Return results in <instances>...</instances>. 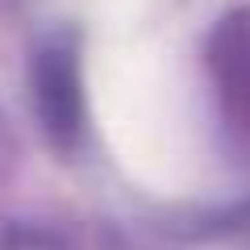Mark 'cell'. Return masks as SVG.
Wrapping results in <instances>:
<instances>
[{"mask_svg": "<svg viewBox=\"0 0 250 250\" xmlns=\"http://www.w3.org/2000/svg\"><path fill=\"white\" fill-rule=\"evenodd\" d=\"M88 113L117 167L154 196H179L205 167V121L163 46L104 29L88 54Z\"/></svg>", "mask_w": 250, "mask_h": 250, "instance_id": "obj_1", "label": "cell"}, {"mask_svg": "<svg viewBox=\"0 0 250 250\" xmlns=\"http://www.w3.org/2000/svg\"><path fill=\"white\" fill-rule=\"evenodd\" d=\"M142 4H146V0H88V9L100 17L104 29H125V21L134 17Z\"/></svg>", "mask_w": 250, "mask_h": 250, "instance_id": "obj_2", "label": "cell"}]
</instances>
